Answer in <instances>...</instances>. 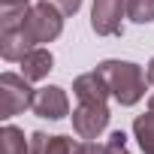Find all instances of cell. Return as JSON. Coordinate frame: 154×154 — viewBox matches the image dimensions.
<instances>
[{"label": "cell", "instance_id": "cell-15", "mask_svg": "<svg viewBox=\"0 0 154 154\" xmlns=\"http://www.w3.org/2000/svg\"><path fill=\"white\" fill-rule=\"evenodd\" d=\"M45 3H51L54 9H60L63 15H75L82 9V0H45Z\"/></svg>", "mask_w": 154, "mask_h": 154}, {"label": "cell", "instance_id": "cell-7", "mask_svg": "<svg viewBox=\"0 0 154 154\" xmlns=\"http://www.w3.org/2000/svg\"><path fill=\"white\" fill-rule=\"evenodd\" d=\"M33 115H39V118H48V121H60V118H66L69 115V100H66V91L63 88H57V85H45V88H39L36 91V97H33Z\"/></svg>", "mask_w": 154, "mask_h": 154}, {"label": "cell", "instance_id": "cell-1", "mask_svg": "<svg viewBox=\"0 0 154 154\" xmlns=\"http://www.w3.org/2000/svg\"><path fill=\"white\" fill-rule=\"evenodd\" d=\"M97 72L106 79L109 94L115 97L118 106H136L145 97L148 75L142 72L139 63H130V60H103V63H97Z\"/></svg>", "mask_w": 154, "mask_h": 154}, {"label": "cell", "instance_id": "cell-14", "mask_svg": "<svg viewBox=\"0 0 154 154\" xmlns=\"http://www.w3.org/2000/svg\"><path fill=\"white\" fill-rule=\"evenodd\" d=\"M127 18L136 24L154 21V0H127Z\"/></svg>", "mask_w": 154, "mask_h": 154}, {"label": "cell", "instance_id": "cell-8", "mask_svg": "<svg viewBox=\"0 0 154 154\" xmlns=\"http://www.w3.org/2000/svg\"><path fill=\"white\" fill-rule=\"evenodd\" d=\"M72 94H75V100H79V103H106V100L112 97L106 79H103L97 69L75 75V82H72Z\"/></svg>", "mask_w": 154, "mask_h": 154}, {"label": "cell", "instance_id": "cell-6", "mask_svg": "<svg viewBox=\"0 0 154 154\" xmlns=\"http://www.w3.org/2000/svg\"><path fill=\"white\" fill-rule=\"evenodd\" d=\"M109 106L106 103H79L72 109V130L79 133V139H97L109 127Z\"/></svg>", "mask_w": 154, "mask_h": 154}, {"label": "cell", "instance_id": "cell-13", "mask_svg": "<svg viewBox=\"0 0 154 154\" xmlns=\"http://www.w3.org/2000/svg\"><path fill=\"white\" fill-rule=\"evenodd\" d=\"M0 148L3 154H30V142L24 139V130L15 124H6L0 130Z\"/></svg>", "mask_w": 154, "mask_h": 154}, {"label": "cell", "instance_id": "cell-12", "mask_svg": "<svg viewBox=\"0 0 154 154\" xmlns=\"http://www.w3.org/2000/svg\"><path fill=\"white\" fill-rule=\"evenodd\" d=\"M133 136H136V142H139V148H142L145 154H154V109L136 115V121H133Z\"/></svg>", "mask_w": 154, "mask_h": 154}, {"label": "cell", "instance_id": "cell-5", "mask_svg": "<svg viewBox=\"0 0 154 154\" xmlns=\"http://www.w3.org/2000/svg\"><path fill=\"white\" fill-rule=\"evenodd\" d=\"M127 0H94L91 6V27L97 36H121L124 33V18Z\"/></svg>", "mask_w": 154, "mask_h": 154}, {"label": "cell", "instance_id": "cell-18", "mask_svg": "<svg viewBox=\"0 0 154 154\" xmlns=\"http://www.w3.org/2000/svg\"><path fill=\"white\" fill-rule=\"evenodd\" d=\"M148 109H154V94H151V100H148Z\"/></svg>", "mask_w": 154, "mask_h": 154}, {"label": "cell", "instance_id": "cell-11", "mask_svg": "<svg viewBox=\"0 0 154 154\" xmlns=\"http://www.w3.org/2000/svg\"><path fill=\"white\" fill-rule=\"evenodd\" d=\"M30 154H75V139H69V136L33 133V136H30Z\"/></svg>", "mask_w": 154, "mask_h": 154}, {"label": "cell", "instance_id": "cell-2", "mask_svg": "<svg viewBox=\"0 0 154 154\" xmlns=\"http://www.w3.org/2000/svg\"><path fill=\"white\" fill-rule=\"evenodd\" d=\"M24 15L27 6L3 9V15H0V54H3V60H21L33 48V42L24 33Z\"/></svg>", "mask_w": 154, "mask_h": 154}, {"label": "cell", "instance_id": "cell-3", "mask_svg": "<svg viewBox=\"0 0 154 154\" xmlns=\"http://www.w3.org/2000/svg\"><path fill=\"white\" fill-rule=\"evenodd\" d=\"M63 12L54 9L51 3H45V0H39L36 6H27V15H24V33L33 45L39 42H54L63 30Z\"/></svg>", "mask_w": 154, "mask_h": 154}, {"label": "cell", "instance_id": "cell-17", "mask_svg": "<svg viewBox=\"0 0 154 154\" xmlns=\"http://www.w3.org/2000/svg\"><path fill=\"white\" fill-rule=\"evenodd\" d=\"M145 75H148V85L154 88V57H151V63H148V72H145Z\"/></svg>", "mask_w": 154, "mask_h": 154}, {"label": "cell", "instance_id": "cell-16", "mask_svg": "<svg viewBox=\"0 0 154 154\" xmlns=\"http://www.w3.org/2000/svg\"><path fill=\"white\" fill-rule=\"evenodd\" d=\"M30 0H0V6L3 9H15V6H27Z\"/></svg>", "mask_w": 154, "mask_h": 154}, {"label": "cell", "instance_id": "cell-10", "mask_svg": "<svg viewBox=\"0 0 154 154\" xmlns=\"http://www.w3.org/2000/svg\"><path fill=\"white\" fill-rule=\"evenodd\" d=\"M75 154H130V151H127V136H124V130H112L106 142H97V139L75 142Z\"/></svg>", "mask_w": 154, "mask_h": 154}, {"label": "cell", "instance_id": "cell-9", "mask_svg": "<svg viewBox=\"0 0 154 154\" xmlns=\"http://www.w3.org/2000/svg\"><path fill=\"white\" fill-rule=\"evenodd\" d=\"M21 75L24 79H30V82H39V79H45V75L51 72V66H54V57H51V51L48 48H42V45H33L21 60Z\"/></svg>", "mask_w": 154, "mask_h": 154}, {"label": "cell", "instance_id": "cell-4", "mask_svg": "<svg viewBox=\"0 0 154 154\" xmlns=\"http://www.w3.org/2000/svg\"><path fill=\"white\" fill-rule=\"evenodd\" d=\"M36 91L30 88V79L18 72H3L0 75V118H12L24 109L33 106Z\"/></svg>", "mask_w": 154, "mask_h": 154}]
</instances>
